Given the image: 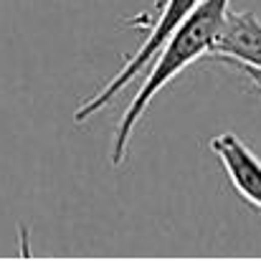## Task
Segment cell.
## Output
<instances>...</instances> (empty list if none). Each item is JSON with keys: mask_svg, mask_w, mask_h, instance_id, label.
I'll list each match as a JSON object with an SVG mask.
<instances>
[{"mask_svg": "<svg viewBox=\"0 0 261 261\" xmlns=\"http://www.w3.org/2000/svg\"><path fill=\"white\" fill-rule=\"evenodd\" d=\"M231 0H200L188 15L185 20L168 36V41L160 46V51L155 54L158 59H152L150 71L145 76V84L135 94V99L129 101L127 112L122 114L117 129H114V145H112V165H122L127 158V147L129 140L135 135V127L140 122V117L145 114V109L150 107V101L155 99V94L165 84H170L175 76L188 69L190 64H195L200 56H208L216 36L223 25L226 10H228Z\"/></svg>", "mask_w": 261, "mask_h": 261, "instance_id": "obj_1", "label": "cell"}, {"mask_svg": "<svg viewBox=\"0 0 261 261\" xmlns=\"http://www.w3.org/2000/svg\"><path fill=\"white\" fill-rule=\"evenodd\" d=\"M200 0H163V5L158 8V20H155V25L150 28V36L145 38V43L124 61V66L107 82V87L99 89L94 96H89L87 101L76 109V114H74V122L76 124H82V122H87L91 119L94 114H99L122 89L127 87L140 71H145L147 66H150V61L155 59V54L160 51V46L168 41V36L173 33L175 28L185 20V15L198 5Z\"/></svg>", "mask_w": 261, "mask_h": 261, "instance_id": "obj_2", "label": "cell"}, {"mask_svg": "<svg viewBox=\"0 0 261 261\" xmlns=\"http://www.w3.org/2000/svg\"><path fill=\"white\" fill-rule=\"evenodd\" d=\"M208 56L226 61L231 66H251L261 71V18L249 10H226L223 25Z\"/></svg>", "mask_w": 261, "mask_h": 261, "instance_id": "obj_3", "label": "cell"}, {"mask_svg": "<svg viewBox=\"0 0 261 261\" xmlns=\"http://www.w3.org/2000/svg\"><path fill=\"white\" fill-rule=\"evenodd\" d=\"M211 150L221 160L233 190L246 203L261 211V160L256 158V152L233 132H223L213 137Z\"/></svg>", "mask_w": 261, "mask_h": 261, "instance_id": "obj_4", "label": "cell"}, {"mask_svg": "<svg viewBox=\"0 0 261 261\" xmlns=\"http://www.w3.org/2000/svg\"><path fill=\"white\" fill-rule=\"evenodd\" d=\"M236 69H239V71H244V74H246V76H249V79L261 89V71L259 69H251V66H236Z\"/></svg>", "mask_w": 261, "mask_h": 261, "instance_id": "obj_5", "label": "cell"}, {"mask_svg": "<svg viewBox=\"0 0 261 261\" xmlns=\"http://www.w3.org/2000/svg\"><path fill=\"white\" fill-rule=\"evenodd\" d=\"M160 5H163V0H155V10H158V8H160Z\"/></svg>", "mask_w": 261, "mask_h": 261, "instance_id": "obj_6", "label": "cell"}]
</instances>
